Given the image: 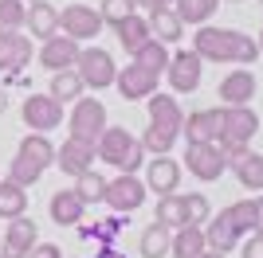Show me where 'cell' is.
I'll use <instances>...</instances> for the list:
<instances>
[{
  "label": "cell",
  "mask_w": 263,
  "mask_h": 258,
  "mask_svg": "<svg viewBox=\"0 0 263 258\" xmlns=\"http://www.w3.org/2000/svg\"><path fill=\"white\" fill-rule=\"evenodd\" d=\"M55 164V145L47 133H28L20 141V149L12 157V168H8V180L20 184V188H32L40 176Z\"/></svg>",
  "instance_id": "cell-4"
},
{
  "label": "cell",
  "mask_w": 263,
  "mask_h": 258,
  "mask_svg": "<svg viewBox=\"0 0 263 258\" xmlns=\"http://www.w3.org/2000/svg\"><path fill=\"white\" fill-rule=\"evenodd\" d=\"M240 258H263V231H252V235H243V243H240Z\"/></svg>",
  "instance_id": "cell-40"
},
{
  "label": "cell",
  "mask_w": 263,
  "mask_h": 258,
  "mask_svg": "<svg viewBox=\"0 0 263 258\" xmlns=\"http://www.w3.org/2000/svg\"><path fill=\"white\" fill-rule=\"evenodd\" d=\"M32 59V35L24 32H0V71H20Z\"/></svg>",
  "instance_id": "cell-23"
},
{
  "label": "cell",
  "mask_w": 263,
  "mask_h": 258,
  "mask_svg": "<svg viewBox=\"0 0 263 258\" xmlns=\"http://www.w3.org/2000/svg\"><path fill=\"white\" fill-rule=\"evenodd\" d=\"M145 102H149V129H145V137H142V149L149 157H165V153H173L177 137L185 129L181 102L173 94H149Z\"/></svg>",
  "instance_id": "cell-2"
},
{
  "label": "cell",
  "mask_w": 263,
  "mask_h": 258,
  "mask_svg": "<svg viewBox=\"0 0 263 258\" xmlns=\"http://www.w3.org/2000/svg\"><path fill=\"white\" fill-rule=\"evenodd\" d=\"M200 231H204V243H209V250H216V254H232V250L243 243L240 227L232 223V215H228V211H220L216 219H209Z\"/></svg>",
  "instance_id": "cell-20"
},
{
  "label": "cell",
  "mask_w": 263,
  "mask_h": 258,
  "mask_svg": "<svg viewBox=\"0 0 263 258\" xmlns=\"http://www.w3.org/2000/svg\"><path fill=\"white\" fill-rule=\"evenodd\" d=\"M102 28H106V24H102L99 8H90V4H67V8L59 12V32L79 39V43H90L95 35H102Z\"/></svg>",
  "instance_id": "cell-9"
},
{
  "label": "cell",
  "mask_w": 263,
  "mask_h": 258,
  "mask_svg": "<svg viewBox=\"0 0 263 258\" xmlns=\"http://www.w3.org/2000/svg\"><path fill=\"white\" fill-rule=\"evenodd\" d=\"M75 192L83 196V204H102V200H106V176H99L95 168L83 172L75 180Z\"/></svg>",
  "instance_id": "cell-36"
},
{
  "label": "cell",
  "mask_w": 263,
  "mask_h": 258,
  "mask_svg": "<svg viewBox=\"0 0 263 258\" xmlns=\"http://www.w3.org/2000/svg\"><path fill=\"white\" fill-rule=\"evenodd\" d=\"M228 168L236 172L240 188H248V192H263V153L240 149L236 157H228Z\"/></svg>",
  "instance_id": "cell-22"
},
{
  "label": "cell",
  "mask_w": 263,
  "mask_h": 258,
  "mask_svg": "<svg viewBox=\"0 0 263 258\" xmlns=\"http://www.w3.org/2000/svg\"><path fill=\"white\" fill-rule=\"evenodd\" d=\"M169 247H173V231L161 227V223H149L142 231V243H138L142 258H165V254H169Z\"/></svg>",
  "instance_id": "cell-28"
},
{
  "label": "cell",
  "mask_w": 263,
  "mask_h": 258,
  "mask_svg": "<svg viewBox=\"0 0 263 258\" xmlns=\"http://www.w3.org/2000/svg\"><path fill=\"white\" fill-rule=\"evenodd\" d=\"M114 35H118V43H122V51H130V55H138L145 47V43L154 39V32H149V16H142V12H134V16H126V20L114 28Z\"/></svg>",
  "instance_id": "cell-24"
},
{
  "label": "cell",
  "mask_w": 263,
  "mask_h": 258,
  "mask_svg": "<svg viewBox=\"0 0 263 258\" xmlns=\"http://www.w3.org/2000/svg\"><path fill=\"white\" fill-rule=\"evenodd\" d=\"M185 168L197 176V180H220L224 172H228V157L216 149V141L212 145H189L185 149Z\"/></svg>",
  "instance_id": "cell-12"
},
{
  "label": "cell",
  "mask_w": 263,
  "mask_h": 258,
  "mask_svg": "<svg viewBox=\"0 0 263 258\" xmlns=\"http://www.w3.org/2000/svg\"><path fill=\"white\" fill-rule=\"evenodd\" d=\"M95 258H126V254H122V250L114 247V243H102V247H99V254H95Z\"/></svg>",
  "instance_id": "cell-42"
},
{
  "label": "cell",
  "mask_w": 263,
  "mask_h": 258,
  "mask_svg": "<svg viewBox=\"0 0 263 258\" xmlns=\"http://www.w3.org/2000/svg\"><path fill=\"white\" fill-rule=\"evenodd\" d=\"M83 78H79V71L71 67V71H55L51 75V86H47V94L51 98H59V102H79L83 98Z\"/></svg>",
  "instance_id": "cell-30"
},
{
  "label": "cell",
  "mask_w": 263,
  "mask_h": 258,
  "mask_svg": "<svg viewBox=\"0 0 263 258\" xmlns=\"http://www.w3.org/2000/svg\"><path fill=\"white\" fill-rule=\"evenodd\" d=\"M28 28V4L24 0H0V32H24Z\"/></svg>",
  "instance_id": "cell-35"
},
{
  "label": "cell",
  "mask_w": 263,
  "mask_h": 258,
  "mask_svg": "<svg viewBox=\"0 0 263 258\" xmlns=\"http://www.w3.org/2000/svg\"><path fill=\"white\" fill-rule=\"evenodd\" d=\"M114 90L122 94V102H142V98L157 94V75H154V71H145V67H138V63H130V67H122V71H118Z\"/></svg>",
  "instance_id": "cell-14"
},
{
  "label": "cell",
  "mask_w": 263,
  "mask_h": 258,
  "mask_svg": "<svg viewBox=\"0 0 263 258\" xmlns=\"http://www.w3.org/2000/svg\"><path fill=\"white\" fill-rule=\"evenodd\" d=\"M161 4H165V8H173V4H177V0H161Z\"/></svg>",
  "instance_id": "cell-48"
},
{
  "label": "cell",
  "mask_w": 263,
  "mask_h": 258,
  "mask_svg": "<svg viewBox=\"0 0 263 258\" xmlns=\"http://www.w3.org/2000/svg\"><path fill=\"white\" fill-rule=\"evenodd\" d=\"M4 110H8V94H4V90H0V114H4Z\"/></svg>",
  "instance_id": "cell-45"
},
{
  "label": "cell",
  "mask_w": 263,
  "mask_h": 258,
  "mask_svg": "<svg viewBox=\"0 0 263 258\" xmlns=\"http://www.w3.org/2000/svg\"><path fill=\"white\" fill-rule=\"evenodd\" d=\"M99 161V153H95V145L90 141H79V137H67L59 149H55V164H59V172H67V176H83V172H90V164Z\"/></svg>",
  "instance_id": "cell-13"
},
{
  "label": "cell",
  "mask_w": 263,
  "mask_h": 258,
  "mask_svg": "<svg viewBox=\"0 0 263 258\" xmlns=\"http://www.w3.org/2000/svg\"><path fill=\"white\" fill-rule=\"evenodd\" d=\"M145 188L149 192H157V196H169V192H177V184H181V164L165 153V157H145Z\"/></svg>",
  "instance_id": "cell-16"
},
{
  "label": "cell",
  "mask_w": 263,
  "mask_h": 258,
  "mask_svg": "<svg viewBox=\"0 0 263 258\" xmlns=\"http://www.w3.org/2000/svg\"><path fill=\"white\" fill-rule=\"evenodd\" d=\"M193 51L204 59V63H236V67H252L259 59V43L255 35H243L236 28H212V24H200L197 35H193Z\"/></svg>",
  "instance_id": "cell-1"
},
{
  "label": "cell",
  "mask_w": 263,
  "mask_h": 258,
  "mask_svg": "<svg viewBox=\"0 0 263 258\" xmlns=\"http://www.w3.org/2000/svg\"><path fill=\"white\" fill-rule=\"evenodd\" d=\"M122 227H126L122 215H106V219H99L95 227H79V235L83 239H99V243H114V239L122 235Z\"/></svg>",
  "instance_id": "cell-37"
},
{
  "label": "cell",
  "mask_w": 263,
  "mask_h": 258,
  "mask_svg": "<svg viewBox=\"0 0 263 258\" xmlns=\"http://www.w3.org/2000/svg\"><path fill=\"white\" fill-rule=\"evenodd\" d=\"M224 4V0H177L173 4V12L181 16V24H209L212 16H216V8Z\"/></svg>",
  "instance_id": "cell-31"
},
{
  "label": "cell",
  "mask_w": 263,
  "mask_h": 258,
  "mask_svg": "<svg viewBox=\"0 0 263 258\" xmlns=\"http://www.w3.org/2000/svg\"><path fill=\"white\" fill-rule=\"evenodd\" d=\"M24 125L32 133H51L63 125V102L51 94H28L24 98Z\"/></svg>",
  "instance_id": "cell-10"
},
{
  "label": "cell",
  "mask_w": 263,
  "mask_h": 258,
  "mask_svg": "<svg viewBox=\"0 0 263 258\" xmlns=\"http://www.w3.org/2000/svg\"><path fill=\"white\" fill-rule=\"evenodd\" d=\"M200 71H204V59H200L193 47L189 51H173L169 55V67H165V78L177 94H193L200 86Z\"/></svg>",
  "instance_id": "cell-11"
},
{
  "label": "cell",
  "mask_w": 263,
  "mask_h": 258,
  "mask_svg": "<svg viewBox=\"0 0 263 258\" xmlns=\"http://www.w3.org/2000/svg\"><path fill=\"white\" fill-rule=\"evenodd\" d=\"M255 133H259V114L252 106H224V129L216 137V149L224 157H236L240 149H248Z\"/></svg>",
  "instance_id": "cell-5"
},
{
  "label": "cell",
  "mask_w": 263,
  "mask_h": 258,
  "mask_svg": "<svg viewBox=\"0 0 263 258\" xmlns=\"http://www.w3.org/2000/svg\"><path fill=\"white\" fill-rule=\"evenodd\" d=\"M79 51H83V43L71 39V35H51V39H44V47H40V63L47 67V71H71V67L79 63Z\"/></svg>",
  "instance_id": "cell-18"
},
{
  "label": "cell",
  "mask_w": 263,
  "mask_h": 258,
  "mask_svg": "<svg viewBox=\"0 0 263 258\" xmlns=\"http://www.w3.org/2000/svg\"><path fill=\"white\" fill-rule=\"evenodd\" d=\"M149 32H154L157 43L173 47L177 39H185V24H181V16L173 8H157V12H149Z\"/></svg>",
  "instance_id": "cell-26"
},
{
  "label": "cell",
  "mask_w": 263,
  "mask_h": 258,
  "mask_svg": "<svg viewBox=\"0 0 263 258\" xmlns=\"http://www.w3.org/2000/svg\"><path fill=\"white\" fill-rule=\"evenodd\" d=\"M255 43H259V55H263V32H259V39H255Z\"/></svg>",
  "instance_id": "cell-47"
},
{
  "label": "cell",
  "mask_w": 263,
  "mask_h": 258,
  "mask_svg": "<svg viewBox=\"0 0 263 258\" xmlns=\"http://www.w3.org/2000/svg\"><path fill=\"white\" fill-rule=\"evenodd\" d=\"M35 243H40V227H35L28 215H20V219H8V231H4V247H0V254H4V258H28Z\"/></svg>",
  "instance_id": "cell-17"
},
{
  "label": "cell",
  "mask_w": 263,
  "mask_h": 258,
  "mask_svg": "<svg viewBox=\"0 0 263 258\" xmlns=\"http://www.w3.org/2000/svg\"><path fill=\"white\" fill-rule=\"evenodd\" d=\"M220 129H224V106L216 110H197V114H189L185 118V141L189 145H212L220 137Z\"/></svg>",
  "instance_id": "cell-15"
},
{
  "label": "cell",
  "mask_w": 263,
  "mask_h": 258,
  "mask_svg": "<svg viewBox=\"0 0 263 258\" xmlns=\"http://www.w3.org/2000/svg\"><path fill=\"white\" fill-rule=\"evenodd\" d=\"M20 215H28V188L0 180V219H20Z\"/></svg>",
  "instance_id": "cell-29"
},
{
  "label": "cell",
  "mask_w": 263,
  "mask_h": 258,
  "mask_svg": "<svg viewBox=\"0 0 263 258\" xmlns=\"http://www.w3.org/2000/svg\"><path fill=\"white\" fill-rule=\"evenodd\" d=\"M28 35H35V39L59 35V8L47 0H28Z\"/></svg>",
  "instance_id": "cell-25"
},
{
  "label": "cell",
  "mask_w": 263,
  "mask_h": 258,
  "mask_svg": "<svg viewBox=\"0 0 263 258\" xmlns=\"http://www.w3.org/2000/svg\"><path fill=\"white\" fill-rule=\"evenodd\" d=\"M0 258H4V254H0Z\"/></svg>",
  "instance_id": "cell-51"
},
{
  "label": "cell",
  "mask_w": 263,
  "mask_h": 258,
  "mask_svg": "<svg viewBox=\"0 0 263 258\" xmlns=\"http://www.w3.org/2000/svg\"><path fill=\"white\" fill-rule=\"evenodd\" d=\"M95 153H99L102 164H110V168H118V172H134V176H138V168H145V157H149L142 149V141L122 125L102 129V137L95 141Z\"/></svg>",
  "instance_id": "cell-3"
},
{
  "label": "cell",
  "mask_w": 263,
  "mask_h": 258,
  "mask_svg": "<svg viewBox=\"0 0 263 258\" xmlns=\"http://www.w3.org/2000/svg\"><path fill=\"white\" fill-rule=\"evenodd\" d=\"M252 204H255V223H259V231H263V196H255Z\"/></svg>",
  "instance_id": "cell-44"
},
{
  "label": "cell",
  "mask_w": 263,
  "mask_h": 258,
  "mask_svg": "<svg viewBox=\"0 0 263 258\" xmlns=\"http://www.w3.org/2000/svg\"><path fill=\"white\" fill-rule=\"evenodd\" d=\"M228 4H240V0H228Z\"/></svg>",
  "instance_id": "cell-49"
},
{
  "label": "cell",
  "mask_w": 263,
  "mask_h": 258,
  "mask_svg": "<svg viewBox=\"0 0 263 258\" xmlns=\"http://www.w3.org/2000/svg\"><path fill=\"white\" fill-rule=\"evenodd\" d=\"M204 258H228V254H216V250H209V254H204Z\"/></svg>",
  "instance_id": "cell-46"
},
{
  "label": "cell",
  "mask_w": 263,
  "mask_h": 258,
  "mask_svg": "<svg viewBox=\"0 0 263 258\" xmlns=\"http://www.w3.org/2000/svg\"><path fill=\"white\" fill-rule=\"evenodd\" d=\"M28 258H63V250L55 247V243H35L32 247V254Z\"/></svg>",
  "instance_id": "cell-41"
},
{
  "label": "cell",
  "mask_w": 263,
  "mask_h": 258,
  "mask_svg": "<svg viewBox=\"0 0 263 258\" xmlns=\"http://www.w3.org/2000/svg\"><path fill=\"white\" fill-rule=\"evenodd\" d=\"M173 258H204L209 254V243H204V231L200 227H181L173 231V247H169Z\"/></svg>",
  "instance_id": "cell-27"
},
{
  "label": "cell",
  "mask_w": 263,
  "mask_h": 258,
  "mask_svg": "<svg viewBox=\"0 0 263 258\" xmlns=\"http://www.w3.org/2000/svg\"><path fill=\"white\" fill-rule=\"evenodd\" d=\"M75 71H79V78H83V86H90V90H106V86H114V78H118L114 55H110L106 47H95V43L79 51Z\"/></svg>",
  "instance_id": "cell-6"
},
{
  "label": "cell",
  "mask_w": 263,
  "mask_h": 258,
  "mask_svg": "<svg viewBox=\"0 0 263 258\" xmlns=\"http://www.w3.org/2000/svg\"><path fill=\"white\" fill-rule=\"evenodd\" d=\"M224 211L232 215V223L240 227V235H252V231H259V223H255V204H252V200H236V204L224 207Z\"/></svg>",
  "instance_id": "cell-38"
},
{
  "label": "cell",
  "mask_w": 263,
  "mask_h": 258,
  "mask_svg": "<svg viewBox=\"0 0 263 258\" xmlns=\"http://www.w3.org/2000/svg\"><path fill=\"white\" fill-rule=\"evenodd\" d=\"M71 133L67 137H79V141H95L102 137V129H106V106H102L99 98H79L75 110H71V118H67Z\"/></svg>",
  "instance_id": "cell-8"
},
{
  "label": "cell",
  "mask_w": 263,
  "mask_h": 258,
  "mask_svg": "<svg viewBox=\"0 0 263 258\" xmlns=\"http://www.w3.org/2000/svg\"><path fill=\"white\" fill-rule=\"evenodd\" d=\"M259 4H263V0H259Z\"/></svg>",
  "instance_id": "cell-50"
},
{
  "label": "cell",
  "mask_w": 263,
  "mask_h": 258,
  "mask_svg": "<svg viewBox=\"0 0 263 258\" xmlns=\"http://www.w3.org/2000/svg\"><path fill=\"white\" fill-rule=\"evenodd\" d=\"M255 98V75L252 67H236L220 78V102L224 106H252Z\"/></svg>",
  "instance_id": "cell-19"
},
{
  "label": "cell",
  "mask_w": 263,
  "mask_h": 258,
  "mask_svg": "<svg viewBox=\"0 0 263 258\" xmlns=\"http://www.w3.org/2000/svg\"><path fill=\"white\" fill-rule=\"evenodd\" d=\"M83 211H87V204H83V196H79L75 188H63V192H55L51 200H47V215H51L55 227L83 223Z\"/></svg>",
  "instance_id": "cell-21"
},
{
  "label": "cell",
  "mask_w": 263,
  "mask_h": 258,
  "mask_svg": "<svg viewBox=\"0 0 263 258\" xmlns=\"http://www.w3.org/2000/svg\"><path fill=\"white\" fill-rule=\"evenodd\" d=\"M145 196H149V188H145L142 176L118 172L114 180H106V200H102V204L114 207V215H130V211H138V207L145 204Z\"/></svg>",
  "instance_id": "cell-7"
},
{
  "label": "cell",
  "mask_w": 263,
  "mask_h": 258,
  "mask_svg": "<svg viewBox=\"0 0 263 258\" xmlns=\"http://www.w3.org/2000/svg\"><path fill=\"white\" fill-rule=\"evenodd\" d=\"M134 8H145V12H157V8H165L161 0H134Z\"/></svg>",
  "instance_id": "cell-43"
},
{
  "label": "cell",
  "mask_w": 263,
  "mask_h": 258,
  "mask_svg": "<svg viewBox=\"0 0 263 258\" xmlns=\"http://www.w3.org/2000/svg\"><path fill=\"white\" fill-rule=\"evenodd\" d=\"M134 0H102L99 4V16H102V24H106V28H118L122 20H126V16H134Z\"/></svg>",
  "instance_id": "cell-39"
},
{
  "label": "cell",
  "mask_w": 263,
  "mask_h": 258,
  "mask_svg": "<svg viewBox=\"0 0 263 258\" xmlns=\"http://www.w3.org/2000/svg\"><path fill=\"white\" fill-rule=\"evenodd\" d=\"M181 204H185V227H204L212 219V204L204 192H185Z\"/></svg>",
  "instance_id": "cell-33"
},
{
  "label": "cell",
  "mask_w": 263,
  "mask_h": 258,
  "mask_svg": "<svg viewBox=\"0 0 263 258\" xmlns=\"http://www.w3.org/2000/svg\"><path fill=\"white\" fill-rule=\"evenodd\" d=\"M157 223L169 227V231H181V227H185V204H181L177 192L157 196Z\"/></svg>",
  "instance_id": "cell-32"
},
{
  "label": "cell",
  "mask_w": 263,
  "mask_h": 258,
  "mask_svg": "<svg viewBox=\"0 0 263 258\" xmlns=\"http://www.w3.org/2000/svg\"><path fill=\"white\" fill-rule=\"evenodd\" d=\"M134 63L145 67V71H154V75L161 78V75H165V67H169V47H165V43H157V39H149L142 51L134 55Z\"/></svg>",
  "instance_id": "cell-34"
}]
</instances>
